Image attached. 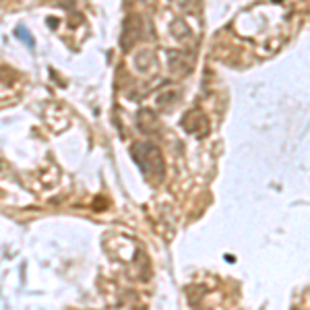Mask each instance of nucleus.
Returning a JSON list of instances; mask_svg holds the SVG:
<instances>
[{
    "label": "nucleus",
    "mask_w": 310,
    "mask_h": 310,
    "mask_svg": "<svg viewBox=\"0 0 310 310\" xmlns=\"http://www.w3.org/2000/svg\"><path fill=\"white\" fill-rule=\"evenodd\" d=\"M17 35H21V37H23V41H25L27 46H33V41H31V35L27 33V29H25V27H17Z\"/></svg>",
    "instance_id": "1"
}]
</instances>
